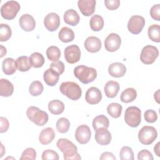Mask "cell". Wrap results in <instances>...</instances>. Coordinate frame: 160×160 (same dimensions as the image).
<instances>
[{
	"instance_id": "1",
	"label": "cell",
	"mask_w": 160,
	"mask_h": 160,
	"mask_svg": "<svg viewBox=\"0 0 160 160\" xmlns=\"http://www.w3.org/2000/svg\"><path fill=\"white\" fill-rule=\"evenodd\" d=\"M56 145L63 153L64 159L65 160H79L81 159V157L78 152L77 146L71 141L61 138L57 141Z\"/></svg>"
},
{
	"instance_id": "2",
	"label": "cell",
	"mask_w": 160,
	"mask_h": 160,
	"mask_svg": "<svg viewBox=\"0 0 160 160\" xmlns=\"http://www.w3.org/2000/svg\"><path fill=\"white\" fill-rule=\"evenodd\" d=\"M74 74L82 83L88 84L95 80L97 77V71L93 68L80 65L74 68Z\"/></svg>"
},
{
	"instance_id": "3",
	"label": "cell",
	"mask_w": 160,
	"mask_h": 160,
	"mask_svg": "<svg viewBox=\"0 0 160 160\" xmlns=\"http://www.w3.org/2000/svg\"><path fill=\"white\" fill-rule=\"evenodd\" d=\"M61 92L69 99L76 101L81 97L82 90L80 86L75 82H63L59 86Z\"/></svg>"
},
{
	"instance_id": "4",
	"label": "cell",
	"mask_w": 160,
	"mask_h": 160,
	"mask_svg": "<svg viewBox=\"0 0 160 160\" xmlns=\"http://www.w3.org/2000/svg\"><path fill=\"white\" fill-rule=\"evenodd\" d=\"M26 114L29 119L37 126H44L48 121L49 116L47 112L35 106L28 108Z\"/></svg>"
},
{
	"instance_id": "5",
	"label": "cell",
	"mask_w": 160,
	"mask_h": 160,
	"mask_svg": "<svg viewBox=\"0 0 160 160\" xmlns=\"http://www.w3.org/2000/svg\"><path fill=\"white\" fill-rule=\"evenodd\" d=\"M124 121L126 123L132 127H138L141 121V111L140 109L136 106L128 107L124 113Z\"/></svg>"
},
{
	"instance_id": "6",
	"label": "cell",
	"mask_w": 160,
	"mask_h": 160,
	"mask_svg": "<svg viewBox=\"0 0 160 160\" xmlns=\"http://www.w3.org/2000/svg\"><path fill=\"white\" fill-rule=\"evenodd\" d=\"M21 8L18 2L9 1L2 4L1 8V14L2 17L7 20L13 19L19 11Z\"/></svg>"
},
{
	"instance_id": "7",
	"label": "cell",
	"mask_w": 160,
	"mask_h": 160,
	"mask_svg": "<svg viewBox=\"0 0 160 160\" xmlns=\"http://www.w3.org/2000/svg\"><path fill=\"white\" fill-rule=\"evenodd\" d=\"M158 132L156 129L150 126H143L138 132V139L141 143L144 145L152 144L157 138Z\"/></svg>"
},
{
	"instance_id": "8",
	"label": "cell",
	"mask_w": 160,
	"mask_h": 160,
	"mask_svg": "<svg viewBox=\"0 0 160 160\" xmlns=\"http://www.w3.org/2000/svg\"><path fill=\"white\" fill-rule=\"evenodd\" d=\"M159 56L158 48L152 45L144 46L140 54V59L145 64H152Z\"/></svg>"
},
{
	"instance_id": "9",
	"label": "cell",
	"mask_w": 160,
	"mask_h": 160,
	"mask_svg": "<svg viewBox=\"0 0 160 160\" xmlns=\"http://www.w3.org/2000/svg\"><path fill=\"white\" fill-rule=\"evenodd\" d=\"M145 25V19L141 16L134 15L131 17L128 22V29L133 34H139Z\"/></svg>"
},
{
	"instance_id": "10",
	"label": "cell",
	"mask_w": 160,
	"mask_h": 160,
	"mask_svg": "<svg viewBox=\"0 0 160 160\" xmlns=\"http://www.w3.org/2000/svg\"><path fill=\"white\" fill-rule=\"evenodd\" d=\"M64 58L66 61L70 64L78 62L81 58V50L79 46L76 44L67 46L64 50Z\"/></svg>"
},
{
	"instance_id": "11",
	"label": "cell",
	"mask_w": 160,
	"mask_h": 160,
	"mask_svg": "<svg viewBox=\"0 0 160 160\" xmlns=\"http://www.w3.org/2000/svg\"><path fill=\"white\" fill-rule=\"evenodd\" d=\"M121 44V37L114 32L109 34L104 40L105 49L109 52H114L117 51L120 48Z\"/></svg>"
},
{
	"instance_id": "12",
	"label": "cell",
	"mask_w": 160,
	"mask_h": 160,
	"mask_svg": "<svg viewBox=\"0 0 160 160\" xmlns=\"http://www.w3.org/2000/svg\"><path fill=\"white\" fill-rule=\"evenodd\" d=\"M91 136V131L88 126L82 124L79 126L75 132V138L76 141L81 144H84L88 143Z\"/></svg>"
},
{
	"instance_id": "13",
	"label": "cell",
	"mask_w": 160,
	"mask_h": 160,
	"mask_svg": "<svg viewBox=\"0 0 160 160\" xmlns=\"http://www.w3.org/2000/svg\"><path fill=\"white\" fill-rule=\"evenodd\" d=\"M44 24L45 28L51 32L57 30L60 25V18L59 15L55 12L48 14L44 18Z\"/></svg>"
},
{
	"instance_id": "14",
	"label": "cell",
	"mask_w": 160,
	"mask_h": 160,
	"mask_svg": "<svg viewBox=\"0 0 160 160\" xmlns=\"http://www.w3.org/2000/svg\"><path fill=\"white\" fill-rule=\"evenodd\" d=\"M96 3L95 0H79L78 1V6L84 16H89L95 11Z\"/></svg>"
},
{
	"instance_id": "15",
	"label": "cell",
	"mask_w": 160,
	"mask_h": 160,
	"mask_svg": "<svg viewBox=\"0 0 160 160\" xmlns=\"http://www.w3.org/2000/svg\"><path fill=\"white\" fill-rule=\"evenodd\" d=\"M111 134L108 130V128H100L96 130L95 139L96 142L102 146L109 144L111 141Z\"/></svg>"
},
{
	"instance_id": "16",
	"label": "cell",
	"mask_w": 160,
	"mask_h": 160,
	"mask_svg": "<svg viewBox=\"0 0 160 160\" xmlns=\"http://www.w3.org/2000/svg\"><path fill=\"white\" fill-rule=\"evenodd\" d=\"M85 99L88 104H98L102 99V93L98 88L96 87H91L86 92Z\"/></svg>"
},
{
	"instance_id": "17",
	"label": "cell",
	"mask_w": 160,
	"mask_h": 160,
	"mask_svg": "<svg viewBox=\"0 0 160 160\" xmlns=\"http://www.w3.org/2000/svg\"><path fill=\"white\" fill-rule=\"evenodd\" d=\"M19 24L20 27L27 32L34 30L36 27V21L34 18L29 14L22 15L19 19Z\"/></svg>"
},
{
	"instance_id": "18",
	"label": "cell",
	"mask_w": 160,
	"mask_h": 160,
	"mask_svg": "<svg viewBox=\"0 0 160 160\" xmlns=\"http://www.w3.org/2000/svg\"><path fill=\"white\" fill-rule=\"evenodd\" d=\"M84 45L88 52L94 53L98 52L101 49L102 43L98 38L95 36H89L85 40Z\"/></svg>"
},
{
	"instance_id": "19",
	"label": "cell",
	"mask_w": 160,
	"mask_h": 160,
	"mask_svg": "<svg viewBox=\"0 0 160 160\" xmlns=\"http://www.w3.org/2000/svg\"><path fill=\"white\" fill-rule=\"evenodd\" d=\"M126 72V66L121 62H116L112 63L108 68L109 74L114 78L122 77Z\"/></svg>"
},
{
	"instance_id": "20",
	"label": "cell",
	"mask_w": 160,
	"mask_h": 160,
	"mask_svg": "<svg viewBox=\"0 0 160 160\" xmlns=\"http://www.w3.org/2000/svg\"><path fill=\"white\" fill-rule=\"evenodd\" d=\"M59 74L51 68L45 71L43 74V79L46 84L49 86H55L59 81Z\"/></svg>"
},
{
	"instance_id": "21",
	"label": "cell",
	"mask_w": 160,
	"mask_h": 160,
	"mask_svg": "<svg viewBox=\"0 0 160 160\" xmlns=\"http://www.w3.org/2000/svg\"><path fill=\"white\" fill-rule=\"evenodd\" d=\"M55 132L52 128L48 127L41 131L39 136V142L43 145L51 143L55 138Z\"/></svg>"
},
{
	"instance_id": "22",
	"label": "cell",
	"mask_w": 160,
	"mask_h": 160,
	"mask_svg": "<svg viewBox=\"0 0 160 160\" xmlns=\"http://www.w3.org/2000/svg\"><path fill=\"white\" fill-rule=\"evenodd\" d=\"M80 20L79 16L76 11L73 9H68L64 14V22L71 26L77 25Z\"/></svg>"
},
{
	"instance_id": "23",
	"label": "cell",
	"mask_w": 160,
	"mask_h": 160,
	"mask_svg": "<svg viewBox=\"0 0 160 160\" xmlns=\"http://www.w3.org/2000/svg\"><path fill=\"white\" fill-rule=\"evenodd\" d=\"M119 88V84L118 82L109 81L104 86V92L108 98H113L117 96Z\"/></svg>"
},
{
	"instance_id": "24",
	"label": "cell",
	"mask_w": 160,
	"mask_h": 160,
	"mask_svg": "<svg viewBox=\"0 0 160 160\" xmlns=\"http://www.w3.org/2000/svg\"><path fill=\"white\" fill-rule=\"evenodd\" d=\"M14 91L13 84L6 79H0V95L3 97L11 96Z\"/></svg>"
},
{
	"instance_id": "25",
	"label": "cell",
	"mask_w": 160,
	"mask_h": 160,
	"mask_svg": "<svg viewBox=\"0 0 160 160\" xmlns=\"http://www.w3.org/2000/svg\"><path fill=\"white\" fill-rule=\"evenodd\" d=\"M16 61L11 58H8L4 59L2 64L3 72L6 75H12L16 71Z\"/></svg>"
},
{
	"instance_id": "26",
	"label": "cell",
	"mask_w": 160,
	"mask_h": 160,
	"mask_svg": "<svg viewBox=\"0 0 160 160\" xmlns=\"http://www.w3.org/2000/svg\"><path fill=\"white\" fill-rule=\"evenodd\" d=\"M16 67L19 71H28L32 67V64L29 58L26 56L18 57L16 60Z\"/></svg>"
},
{
	"instance_id": "27",
	"label": "cell",
	"mask_w": 160,
	"mask_h": 160,
	"mask_svg": "<svg viewBox=\"0 0 160 160\" xmlns=\"http://www.w3.org/2000/svg\"><path fill=\"white\" fill-rule=\"evenodd\" d=\"M58 37L62 42L66 43L74 40V33L71 28L68 27H63L59 31Z\"/></svg>"
},
{
	"instance_id": "28",
	"label": "cell",
	"mask_w": 160,
	"mask_h": 160,
	"mask_svg": "<svg viewBox=\"0 0 160 160\" xmlns=\"http://www.w3.org/2000/svg\"><path fill=\"white\" fill-rule=\"evenodd\" d=\"M48 109L52 114L58 115L63 112L64 110V104L60 100H52L48 104Z\"/></svg>"
},
{
	"instance_id": "29",
	"label": "cell",
	"mask_w": 160,
	"mask_h": 160,
	"mask_svg": "<svg viewBox=\"0 0 160 160\" xmlns=\"http://www.w3.org/2000/svg\"><path fill=\"white\" fill-rule=\"evenodd\" d=\"M137 97V92L135 89L132 88H129L124 90L120 96V99L122 102L125 103H129L134 100Z\"/></svg>"
},
{
	"instance_id": "30",
	"label": "cell",
	"mask_w": 160,
	"mask_h": 160,
	"mask_svg": "<svg viewBox=\"0 0 160 160\" xmlns=\"http://www.w3.org/2000/svg\"><path fill=\"white\" fill-rule=\"evenodd\" d=\"M109 125V119L103 114L97 116L94 118L92 121V127L95 131L100 128H108Z\"/></svg>"
},
{
	"instance_id": "31",
	"label": "cell",
	"mask_w": 160,
	"mask_h": 160,
	"mask_svg": "<svg viewBox=\"0 0 160 160\" xmlns=\"http://www.w3.org/2000/svg\"><path fill=\"white\" fill-rule=\"evenodd\" d=\"M89 24L91 29L94 31H99L104 27L103 18L99 14L93 15L90 19Z\"/></svg>"
},
{
	"instance_id": "32",
	"label": "cell",
	"mask_w": 160,
	"mask_h": 160,
	"mask_svg": "<svg viewBox=\"0 0 160 160\" xmlns=\"http://www.w3.org/2000/svg\"><path fill=\"white\" fill-rule=\"evenodd\" d=\"M149 38L154 42H160V26L158 24L151 25L148 30Z\"/></svg>"
},
{
	"instance_id": "33",
	"label": "cell",
	"mask_w": 160,
	"mask_h": 160,
	"mask_svg": "<svg viewBox=\"0 0 160 160\" xmlns=\"http://www.w3.org/2000/svg\"><path fill=\"white\" fill-rule=\"evenodd\" d=\"M122 110V106L116 102H112L107 107L108 113L113 118H118L121 115Z\"/></svg>"
},
{
	"instance_id": "34",
	"label": "cell",
	"mask_w": 160,
	"mask_h": 160,
	"mask_svg": "<svg viewBox=\"0 0 160 160\" xmlns=\"http://www.w3.org/2000/svg\"><path fill=\"white\" fill-rule=\"evenodd\" d=\"M29 59L31 60L32 66L35 68H38L42 67L44 63V56H42V54L38 52H33L30 56Z\"/></svg>"
},
{
	"instance_id": "35",
	"label": "cell",
	"mask_w": 160,
	"mask_h": 160,
	"mask_svg": "<svg viewBox=\"0 0 160 160\" xmlns=\"http://www.w3.org/2000/svg\"><path fill=\"white\" fill-rule=\"evenodd\" d=\"M46 55L49 60L56 61L61 57V51L58 47L55 46H49L46 50Z\"/></svg>"
},
{
	"instance_id": "36",
	"label": "cell",
	"mask_w": 160,
	"mask_h": 160,
	"mask_svg": "<svg viewBox=\"0 0 160 160\" xmlns=\"http://www.w3.org/2000/svg\"><path fill=\"white\" fill-rule=\"evenodd\" d=\"M44 89L42 84L39 81H34L31 82L29 87V92L33 96L40 95Z\"/></svg>"
},
{
	"instance_id": "37",
	"label": "cell",
	"mask_w": 160,
	"mask_h": 160,
	"mask_svg": "<svg viewBox=\"0 0 160 160\" xmlns=\"http://www.w3.org/2000/svg\"><path fill=\"white\" fill-rule=\"evenodd\" d=\"M69 121L65 118H59L56 122V129L60 133H66L69 131L70 128Z\"/></svg>"
},
{
	"instance_id": "38",
	"label": "cell",
	"mask_w": 160,
	"mask_h": 160,
	"mask_svg": "<svg viewBox=\"0 0 160 160\" xmlns=\"http://www.w3.org/2000/svg\"><path fill=\"white\" fill-rule=\"evenodd\" d=\"M12 35V31L9 25L6 24H0V41L2 42L8 41Z\"/></svg>"
},
{
	"instance_id": "39",
	"label": "cell",
	"mask_w": 160,
	"mask_h": 160,
	"mask_svg": "<svg viewBox=\"0 0 160 160\" xmlns=\"http://www.w3.org/2000/svg\"><path fill=\"white\" fill-rule=\"evenodd\" d=\"M119 158L121 160H133L134 152L129 146H123L119 152Z\"/></svg>"
},
{
	"instance_id": "40",
	"label": "cell",
	"mask_w": 160,
	"mask_h": 160,
	"mask_svg": "<svg viewBox=\"0 0 160 160\" xmlns=\"http://www.w3.org/2000/svg\"><path fill=\"white\" fill-rule=\"evenodd\" d=\"M36 158V151L31 148H26L22 153L21 156L20 157L21 160L23 159H31L34 160Z\"/></svg>"
},
{
	"instance_id": "41",
	"label": "cell",
	"mask_w": 160,
	"mask_h": 160,
	"mask_svg": "<svg viewBox=\"0 0 160 160\" xmlns=\"http://www.w3.org/2000/svg\"><path fill=\"white\" fill-rule=\"evenodd\" d=\"M42 160H48V159L58 160L59 155L56 151L52 149H46L44 151H43L42 154Z\"/></svg>"
},
{
	"instance_id": "42",
	"label": "cell",
	"mask_w": 160,
	"mask_h": 160,
	"mask_svg": "<svg viewBox=\"0 0 160 160\" xmlns=\"http://www.w3.org/2000/svg\"><path fill=\"white\" fill-rule=\"evenodd\" d=\"M144 119L149 123H152L158 119V114L156 112L152 109H148L144 112Z\"/></svg>"
},
{
	"instance_id": "43",
	"label": "cell",
	"mask_w": 160,
	"mask_h": 160,
	"mask_svg": "<svg viewBox=\"0 0 160 160\" xmlns=\"http://www.w3.org/2000/svg\"><path fill=\"white\" fill-rule=\"evenodd\" d=\"M50 68L52 69L59 75H61L64 72L65 67L64 63L62 61H56L51 62V64H50Z\"/></svg>"
},
{
	"instance_id": "44",
	"label": "cell",
	"mask_w": 160,
	"mask_h": 160,
	"mask_svg": "<svg viewBox=\"0 0 160 160\" xmlns=\"http://www.w3.org/2000/svg\"><path fill=\"white\" fill-rule=\"evenodd\" d=\"M159 11H160V5L159 4L153 5L150 9V15L151 18L156 21H159L160 20Z\"/></svg>"
},
{
	"instance_id": "45",
	"label": "cell",
	"mask_w": 160,
	"mask_h": 160,
	"mask_svg": "<svg viewBox=\"0 0 160 160\" xmlns=\"http://www.w3.org/2000/svg\"><path fill=\"white\" fill-rule=\"evenodd\" d=\"M153 159L151 152L147 149H142L138 154V160H153Z\"/></svg>"
},
{
	"instance_id": "46",
	"label": "cell",
	"mask_w": 160,
	"mask_h": 160,
	"mask_svg": "<svg viewBox=\"0 0 160 160\" xmlns=\"http://www.w3.org/2000/svg\"><path fill=\"white\" fill-rule=\"evenodd\" d=\"M104 4L106 7L109 10H115L120 5L119 0H105Z\"/></svg>"
},
{
	"instance_id": "47",
	"label": "cell",
	"mask_w": 160,
	"mask_h": 160,
	"mask_svg": "<svg viewBox=\"0 0 160 160\" xmlns=\"http://www.w3.org/2000/svg\"><path fill=\"white\" fill-rule=\"evenodd\" d=\"M0 122H1V128H0V132L3 133L8 131L9 124L8 120L4 117L0 118Z\"/></svg>"
},
{
	"instance_id": "48",
	"label": "cell",
	"mask_w": 160,
	"mask_h": 160,
	"mask_svg": "<svg viewBox=\"0 0 160 160\" xmlns=\"http://www.w3.org/2000/svg\"><path fill=\"white\" fill-rule=\"evenodd\" d=\"M99 159L101 160H115L116 157L114 156V154L112 152H104L101 154Z\"/></svg>"
},
{
	"instance_id": "49",
	"label": "cell",
	"mask_w": 160,
	"mask_h": 160,
	"mask_svg": "<svg viewBox=\"0 0 160 160\" xmlns=\"http://www.w3.org/2000/svg\"><path fill=\"white\" fill-rule=\"evenodd\" d=\"M159 144H160V142H158L156 145L154 146V152L156 153V154L158 156H160V152H159Z\"/></svg>"
},
{
	"instance_id": "50",
	"label": "cell",
	"mask_w": 160,
	"mask_h": 160,
	"mask_svg": "<svg viewBox=\"0 0 160 160\" xmlns=\"http://www.w3.org/2000/svg\"><path fill=\"white\" fill-rule=\"evenodd\" d=\"M7 53V51L6 48H4L3 46L1 45V56L0 58H2L4 55H6Z\"/></svg>"
},
{
	"instance_id": "51",
	"label": "cell",
	"mask_w": 160,
	"mask_h": 160,
	"mask_svg": "<svg viewBox=\"0 0 160 160\" xmlns=\"http://www.w3.org/2000/svg\"><path fill=\"white\" fill-rule=\"evenodd\" d=\"M154 98L158 103H159V89H158L154 94Z\"/></svg>"
},
{
	"instance_id": "52",
	"label": "cell",
	"mask_w": 160,
	"mask_h": 160,
	"mask_svg": "<svg viewBox=\"0 0 160 160\" xmlns=\"http://www.w3.org/2000/svg\"><path fill=\"white\" fill-rule=\"evenodd\" d=\"M3 147H4V146H3V145L1 144V156H0L1 158L3 156V152H2V151H4V150H3V149H2V148H3Z\"/></svg>"
}]
</instances>
